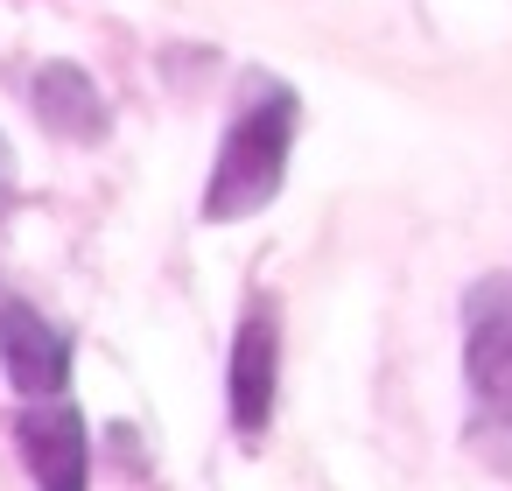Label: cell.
I'll use <instances>...</instances> for the list:
<instances>
[{
    "instance_id": "6da1fadb",
    "label": "cell",
    "mask_w": 512,
    "mask_h": 491,
    "mask_svg": "<svg viewBox=\"0 0 512 491\" xmlns=\"http://www.w3.org/2000/svg\"><path fill=\"white\" fill-rule=\"evenodd\" d=\"M295 127H302V99L295 85L253 71L246 92H239V113L211 155V176H204V225H239L253 211H267L288 183V155H295Z\"/></svg>"
},
{
    "instance_id": "7a4b0ae2",
    "label": "cell",
    "mask_w": 512,
    "mask_h": 491,
    "mask_svg": "<svg viewBox=\"0 0 512 491\" xmlns=\"http://www.w3.org/2000/svg\"><path fill=\"white\" fill-rule=\"evenodd\" d=\"M463 386L477 456L512 477V274L463 288Z\"/></svg>"
},
{
    "instance_id": "3957f363",
    "label": "cell",
    "mask_w": 512,
    "mask_h": 491,
    "mask_svg": "<svg viewBox=\"0 0 512 491\" xmlns=\"http://www.w3.org/2000/svg\"><path fill=\"white\" fill-rule=\"evenodd\" d=\"M274 386H281V316L274 302H253L239 316L232 365H225V414L246 449H260V435L274 428Z\"/></svg>"
},
{
    "instance_id": "277c9868",
    "label": "cell",
    "mask_w": 512,
    "mask_h": 491,
    "mask_svg": "<svg viewBox=\"0 0 512 491\" xmlns=\"http://www.w3.org/2000/svg\"><path fill=\"white\" fill-rule=\"evenodd\" d=\"M0 372L22 400H57L71 386V330L22 295H0Z\"/></svg>"
},
{
    "instance_id": "5b68a950",
    "label": "cell",
    "mask_w": 512,
    "mask_h": 491,
    "mask_svg": "<svg viewBox=\"0 0 512 491\" xmlns=\"http://www.w3.org/2000/svg\"><path fill=\"white\" fill-rule=\"evenodd\" d=\"M15 449H22V463L43 491H92V435H85V414L64 393L29 400L15 414Z\"/></svg>"
},
{
    "instance_id": "8992f818",
    "label": "cell",
    "mask_w": 512,
    "mask_h": 491,
    "mask_svg": "<svg viewBox=\"0 0 512 491\" xmlns=\"http://www.w3.org/2000/svg\"><path fill=\"white\" fill-rule=\"evenodd\" d=\"M29 113L43 120V134H57V141H71V148H92V141H106V127H113L106 92L92 85V71H85V64H64V57L29 78Z\"/></svg>"
},
{
    "instance_id": "52a82bcc",
    "label": "cell",
    "mask_w": 512,
    "mask_h": 491,
    "mask_svg": "<svg viewBox=\"0 0 512 491\" xmlns=\"http://www.w3.org/2000/svg\"><path fill=\"white\" fill-rule=\"evenodd\" d=\"M15 211V148H8V134H0V218Z\"/></svg>"
}]
</instances>
